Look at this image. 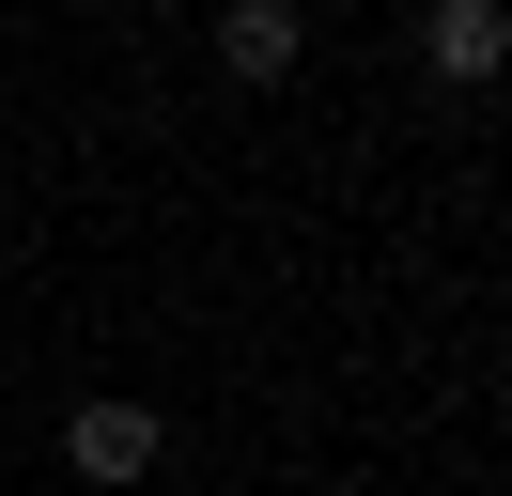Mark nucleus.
<instances>
[{"instance_id":"nucleus-1","label":"nucleus","mask_w":512,"mask_h":496,"mask_svg":"<svg viewBox=\"0 0 512 496\" xmlns=\"http://www.w3.org/2000/svg\"><path fill=\"white\" fill-rule=\"evenodd\" d=\"M63 465H78L94 496H140V481L171 465V419H156V403H78V419H63Z\"/></svg>"},{"instance_id":"nucleus-2","label":"nucleus","mask_w":512,"mask_h":496,"mask_svg":"<svg viewBox=\"0 0 512 496\" xmlns=\"http://www.w3.org/2000/svg\"><path fill=\"white\" fill-rule=\"evenodd\" d=\"M218 62H233V78H295V62H311V16H295V0H233Z\"/></svg>"},{"instance_id":"nucleus-3","label":"nucleus","mask_w":512,"mask_h":496,"mask_svg":"<svg viewBox=\"0 0 512 496\" xmlns=\"http://www.w3.org/2000/svg\"><path fill=\"white\" fill-rule=\"evenodd\" d=\"M419 62H435V78H497L512 16H497V0H435V16H419Z\"/></svg>"}]
</instances>
